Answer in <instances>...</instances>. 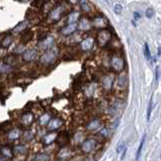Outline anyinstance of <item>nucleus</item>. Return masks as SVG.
Instances as JSON below:
<instances>
[{"label": "nucleus", "mask_w": 161, "mask_h": 161, "mask_svg": "<svg viewBox=\"0 0 161 161\" xmlns=\"http://www.w3.org/2000/svg\"><path fill=\"white\" fill-rule=\"evenodd\" d=\"M63 125V122L59 119H53V120H50V123L48 124V130L49 131H54L57 130Z\"/></svg>", "instance_id": "obj_5"}, {"label": "nucleus", "mask_w": 161, "mask_h": 161, "mask_svg": "<svg viewBox=\"0 0 161 161\" xmlns=\"http://www.w3.org/2000/svg\"><path fill=\"white\" fill-rule=\"evenodd\" d=\"M75 30H76V23L68 24L67 26H65L64 29L62 30V34H72Z\"/></svg>", "instance_id": "obj_10"}, {"label": "nucleus", "mask_w": 161, "mask_h": 161, "mask_svg": "<svg viewBox=\"0 0 161 161\" xmlns=\"http://www.w3.org/2000/svg\"><path fill=\"white\" fill-rule=\"evenodd\" d=\"M2 155H5L6 157H12V152L8 147H2Z\"/></svg>", "instance_id": "obj_21"}, {"label": "nucleus", "mask_w": 161, "mask_h": 161, "mask_svg": "<svg viewBox=\"0 0 161 161\" xmlns=\"http://www.w3.org/2000/svg\"><path fill=\"white\" fill-rule=\"evenodd\" d=\"M144 56L147 60H150V58H151V54H150V49H149V46L148 44L145 43L144 45Z\"/></svg>", "instance_id": "obj_20"}, {"label": "nucleus", "mask_w": 161, "mask_h": 161, "mask_svg": "<svg viewBox=\"0 0 161 161\" xmlns=\"http://www.w3.org/2000/svg\"><path fill=\"white\" fill-rule=\"evenodd\" d=\"M55 139H56V134H50L49 136H46V138H45V143L49 145V144H51Z\"/></svg>", "instance_id": "obj_22"}, {"label": "nucleus", "mask_w": 161, "mask_h": 161, "mask_svg": "<svg viewBox=\"0 0 161 161\" xmlns=\"http://www.w3.org/2000/svg\"><path fill=\"white\" fill-rule=\"evenodd\" d=\"M19 135H20V131L18 129H13V130L8 134V137H9V139H17L19 137Z\"/></svg>", "instance_id": "obj_16"}, {"label": "nucleus", "mask_w": 161, "mask_h": 161, "mask_svg": "<svg viewBox=\"0 0 161 161\" xmlns=\"http://www.w3.org/2000/svg\"><path fill=\"white\" fill-rule=\"evenodd\" d=\"M158 55H161V47H159L158 49Z\"/></svg>", "instance_id": "obj_31"}, {"label": "nucleus", "mask_w": 161, "mask_h": 161, "mask_svg": "<svg viewBox=\"0 0 161 161\" xmlns=\"http://www.w3.org/2000/svg\"><path fill=\"white\" fill-rule=\"evenodd\" d=\"M78 12H73L71 14L69 15V20H68V24H71V23H75L76 20L78 19Z\"/></svg>", "instance_id": "obj_18"}, {"label": "nucleus", "mask_w": 161, "mask_h": 161, "mask_svg": "<svg viewBox=\"0 0 161 161\" xmlns=\"http://www.w3.org/2000/svg\"><path fill=\"white\" fill-rule=\"evenodd\" d=\"M145 15H146L147 18H151V17H153V15H154V10H153V8H151V7L147 8L146 11H145Z\"/></svg>", "instance_id": "obj_25"}, {"label": "nucleus", "mask_w": 161, "mask_h": 161, "mask_svg": "<svg viewBox=\"0 0 161 161\" xmlns=\"http://www.w3.org/2000/svg\"><path fill=\"white\" fill-rule=\"evenodd\" d=\"M95 145H96V141H95V140L88 139V140H86V141L82 144L81 149H82L83 152L89 153V152H91L94 148H95Z\"/></svg>", "instance_id": "obj_2"}, {"label": "nucleus", "mask_w": 161, "mask_h": 161, "mask_svg": "<svg viewBox=\"0 0 161 161\" xmlns=\"http://www.w3.org/2000/svg\"><path fill=\"white\" fill-rule=\"evenodd\" d=\"M31 37H33V33L31 31H24L22 37V40L23 43H27L31 40Z\"/></svg>", "instance_id": "obj_14"}, {"label": "nucleus", "mask_w": 161, "mask_h": 161, "mask_svg": "<svg viewBox=\"0 0 161 161\" xmlns=\"http://www.w3.org/2000/svg\"><path fill=\"white\" fill-rule=\"evenodd\" d=\"M27 26V22H19L17 26L14 27V30H13V31L14 33H19V31H23V30L26 29Z\"/></svg>", "instance_id": "obj_13"}, {"label": "nucleus", "mask_w": 161, "mask_h": 161, "mask_svg": "<svg viewBox=\"0 0 161 161\" xmlns=\"http://www.w3.org/2000/svg\"><path fill=\"white\" fill-rule=\"evenodd\" d=\"M110 38H111V34L108 33L107 30H101L99 34V36H97V40H99V43L100 46L106 45Z\"/></svg>", "instance_id": "obj_3"}, {"label": "nucleus", "mask_w": 161, "mask_h": 161, "mask_svg": "<svg viewBox=\"0 0 161 161\" xmlns=\"http://www.w3.org/2000/svg\"><path fill=\"white\" fill-rule=\"evenodd\" d=\"M54 44V40L53 38H45L40 43V46L43 48V49H49L51 48L52 45Z\"/></svg>", "instance_id": "obj_9"}, {"label": "nucleus", "mask_w": 161, "mask_h": 161, "mask_svg": "<svg viewBox=\"0 0 161 161\" xmlns=\"http://www.w3.org/2000/svg\"><path fill=\"white\" fill-rule=\"evenodd\" d=\"M126 83H127V76L126 75H123L120 77V81H119V84L121 86H124L126 85Z\"/></svg>", "instance_id": "obj_27"}, {"label": "nucleus", "mask_w": 161, "mask_h": 161, "mask_svg": "<svg viewBox=\"0 0 161 161\" xmlns=\"http://www.w3.org/2000/svg\"><path fill=\"white\" fill-rule=\"evenodd\" d=\"M111 66H113V68L115 70V71H121V70H123V68H124L125 62L122 58L115 57L111 60Z\"/></svg>", "instance_id": "obj_4"}, {"label": "nucleus", "mask_w": 161, "mask_h": 161, "mask_svg": "<svg viewBox=\"0 0 161 161\" xmlns=\"http://www.w3.org/2000/svg\"><path fill=\"white\" fill-rule=\"evenodd\" d=\"M56 59V51L54 50H49L48 52H46L41 58V62L43 64H50V63L54 62V60Z\"/></svg>", "instance_id": "obj_1"}, {"label": "nucleus", "mask_w": 161, "mask_h": 161, "mask_svg": "<svg viewBox=\"0 0 161 161\" xmlns=\"http://www.w3.org/2000/svg\"><path fill=\"white\" fill-rule=\"evenodd\" d=\"M90 27V24H89V22L87 20L86 18H82L80 20V23H79V29L81 30H88Z\"/></svg>", "instance_id": "obj_12"}, {"label": "nucleus", "mask_w": 161, "mask_h": 161, "mask_svg": "<svg viewBox=\"0 0 161 161\" xmlns=\"http://www.w3.org/2000/svg\"><path fill=\"white\" fill-rule=\"evenodd\" d=\"M63 12V8L61 6H59V7H56L55 9H53V11L50 13V17L52 19H59L61 17V14Z\"/></svg>", "instance_id": "obj_8"}, {"label": "nucleus", "mask_w": 161, "mask_h": 161, "mask_svg": "<svg viewBox=\"0 0 161 161\" xmlns=\"http://www.w3.org/2000/svg\"><path fill=\"white\" fill-rule=\"evenodd\" d=\"M126 152H127V149H125V150H124V152H123V153H122V157H121V158H122V159H123V158H124V157H125V155H126Z\"/></svg>", "instance_id": "obj_30"}, {"label": "nucleus", "mask_w": 161, "mask_h": 161, "mask_svg": "<svg viewBox=\"0 0 161 161\" xmlns=\"http://www.w3.org/2000/svg\"><path fill=\"white\" fill-rule=\"evenodd\" d=\"M125 149H126V147H125V142L123 141V142H121L120 144H119L118 148H117V152H118V153H123Z\"/></svg>", "instance_id": "obj_26"}, {"label": "nucleus", "mask_w": 161, "mask_h": 161, "mask_svg": "<svg viewBox=\"0 0 161 161\" xmlns=\"http://www.w3.org/2000/svg\"><path fill=\"white\" fill-rule=\"evenodd\" d=\"M114 10H115V13H118V14H119V13H121V12H122V10H123V6H122L121 4H119V3H118V4H115V5Z\"/></svg>", "instance_id": "obj_28"}, {"label": "nucleus", "mask_w": 161, "mask_h": 161, "mask_svg": "<svg viewBox=\"0 0 161 161\" xmlns=\"http://www.w3.org/2000/svg\"><path fill=\"white\" fill-rule=\"evenodd\" d=\"M152 113V99H150L149 104H148V110H147V121H150V117H151Z\"/></svg>", "instance_id": "obj_24"}, {"label": "nucleus", "mask_w": 161, "mask_h": 161, "mask_svg": "<svg viewBox=\"0 0 161 161\" xmlns=\"http://www.w3.org/2000/svg\"><path fill=\"white\" fill-rule=\"evenodd\" d=\"M100 127V123L99 121H92L91 123H90L88 126H87V128L89 129V130H96L97 128H99Z\"/></svg>", "instance_id": "obj_19"}, {"label": "nucleus", "mask_w": 161, "mask_h": 161, "mask_svg": "<svg viewBox=\"0 0 161 161\" xmlns=\"http://www.w3.org/2000/svg\"><path fill=\"white\" fill-rule=\"evenodd\" d=\"M59 161H63V160H59Z\"/></svg>", "instance_id": "obj_32"}, {"label": "nucleus", "mask_w": 161, "mask_h": 161, "mask_svg": "<svg viewBox=\"0 0 161 161\" xmlns=\"http://www.w3.org/2000/svg\"><path fill=\"white\" fill-rule=\"evenodd\" d=\"M34 122V115L31 114H26L22 115V123L24 125H30Z\"/></svg>", "instance_id": "obj_11"}, {"label": "nucleus", "mask_w": 161, "mask_h": 161, "mask_svg": "<svg viewBox=\"0 0 161 161\" xmlns=\"http://www.w3.org/2000/svg\"><path fill=\"white\" fill-rule=\"evenodd\" d=\"M36 57H37V51L34 50V49L26 51L22 56L23 60H26V61H31V60H34V59H36Z\"/></svg>", "instance_id": "obj_6"}, {"label": "nucleus", "mask_w": 161, "mask_h": 161, "mask_svg": "<svg viewBox=\"0 0 161 161\" xmlns=\"http://www.w3.org/2000/svg\"><path fill=\"white\" fill-rule=\"evenodd\" d=\"M134 18L135 19H140V18H141V14H140V13L139 12H134Z\"/></svg>", "instance_id": "obj_29"}, {"label": "nucleus", "mask_w": 161, "mask_h": 161, "mask_svg": "<svg viewBox=\"0 0 161 161\" xmlns=\"http://www.w3.org/2000/svg\"><path fill=\"white\" fill-rule=\"evenodd\" d=\"M93 43H94L93 38H85L84 41H82V43L80 44V46H81L82 50L87 51V50H90V49L92 48Z\"/></svg>", "instance_id": "obj_7"}, {"label": "nucleus", "mask_w": 161, "mask_h": 161, "mask_svg": "<svg viewBox=\"0 0 161 161\" xmlns=\"http://www.w3.org/2000/svg\"><path fill=\"white\" fill-rule=\"evenodd\" d=\"M11 42H12V38L10 37V36H7L5 38H3L2 42H1L2 48H7V47H9V45L11 44Z\"/></svg>", "instance_id": "obj_15"}, {"label": "nucleus", "mask_w": 161, "mask_h": 161, "mask_svg": "<svg viewBox=\"0 0 161 161\" xmlns=\"http://www.w3.org/2000/svg\"><path fill=\"white\" fill-rule=\"evenodd\" d=\"M144 142H145V135L142 137L141 142H140V145H139V148H138V151H137V155H136V159L137 160L140 158V156H141V152H142V149H143V145H144Z\"/></svg>", "instance_id": "obj_17"}, {"label": "nucleus", "mask_w": 161, "mask_h": 161, "mask_svg": "<svg viewBox=\"0 0 161 161\" xmlns=\"http://www.w3.org/2000/svg\"><path fill=\"white\" fill-rule=\"evenodd\" d=\"M38 123H40L41 125L49 124V123H50V121H49V115H42V117L40 118V121H38Z\"/></svg>", "instance_id": "obj_23"}]
</instances>
